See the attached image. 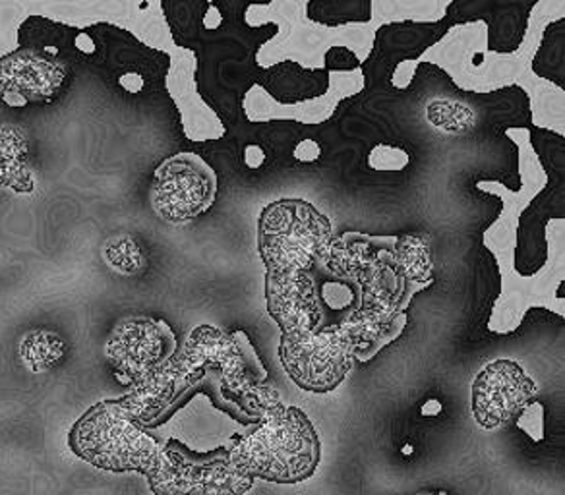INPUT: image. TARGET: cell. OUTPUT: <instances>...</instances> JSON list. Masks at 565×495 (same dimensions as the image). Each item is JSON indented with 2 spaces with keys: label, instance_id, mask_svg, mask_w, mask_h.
<instances>
[{
  "label": "cell",
  "instance_id": "obj_14",
  "mask_svg": "<svg viewBox=\"0 0 565 495\" xmlns=\"http://www.w3.org/2000/svg\"><path fill=\"white\" fill-rule=\"evenodd\" d=\"M74 47L82 51V53H86V55H94L95 51H97L94 37L86 32H79L78 35L74 37Z\"/></svg>",
  "mask_w": 565,
  "mask_h": 495
},
{
  "label": "cell",
  "instance_id": "obj_13",
  "mask_svg": "<svg viewBox=\"0 0 565 495\" xmlns=\"http://www.w3.org/2000/svg\"><path fill=\"white\" fill-rule=\"evenodd\" d=\"M118 86L122 87L128 94H141L146 87V79L141 78L138 72H126L118 78Z\"/></svg>",
  "mask_w": 565,
  "mask_h": 495
},
{
  "label": "cell",
  "instance_id": "obj_11",
  "mask_svg": "<svg viewBox=\"0 0 565 495\" xmlns=\"http://www.w3.org/2000/svg\"><path fill=\"white\" fill-rule=\"evenodd\" d=\"M292 158L300 161V163H315V161L322 158V148L316 140H300L292 150Z\"/></svg>",
  "mask_w": 565,
  "mask_h": 495
},
{
  "label": "cell",
  "instance_id": "obj_18",
  "mask_svg": "<svg viewBox=\"0 0 565 495\" xmlns=\"http://www.w3.org/2000/svg\"><path fill=\"white\" fill-rule=\"evenodd\" d=\"M420 495H446L444 492H436V494H420Z\"/></svg>",
  "mask_w": 565,
  "mask_h": 495
},
{
  "label": "cell",
  "instance_id": "obj_3",
  "mask_svg": "<svg viewBox=\"0 0 565 495\" xmlns=\"http://www.w3.org/2000/svg\"><path fill=\"white\" fill-rule=\"evenodd\" d=\"M148 484L153 495H244L254 480L231 463L227 448L194 453L181 441L169 440L161 445Z\"/></svg>",
  "mask_w": 565,
  "mask_h": 495
},
{
  "label": "cell",
  "instance_id": "obj_6",
  "mask_svg": "<svg viewBox=\"0 0 565 495\" xmlns=\"http://www.w3.org/2000/svg\"><path fill=\"white\" fill-rule=\"evenodd\" d=\"M534 394L533 379L515 362L488 364L472 384V415L482 428L494 430L518 417Z\"/></svg>",
  "mask_w": 565,
  "mask_h": 495
},
{
  "label": "cell",
  "instance_id": "obj_10",
  "mask_svg": "<svg viewBox=\"0 0 565 495\" xmlns=\"http://www.w3.org/2000/svg\"><path fill=\"white\" fill-rule=\"evenodd\" d=\"M518 428L536 443L544 440V407L541 402H531L519 412Z\"/></svg>",
  "mask_w": 565,
  "mask_h": 495
},
{
  "label": "cell",
  "instance_id": "obj_1",
  "mask_svg": "<svg viewBox=\"0 0 565 495\" xmlns=\"http://www.w3.org/2000/svg\"><path fill=\"white\" fill-rule=\"evenodd\" d=\"M231 463L248 478L297 484L320 463V441L299 409H274L256 432L227 449Z\"/></svg>",
  "mask_w": 565,
  "mask_h": 495
},
{
  "label": "cell",
  "instance_id": "obj_16",
  "mask_svg": "<svg viewBox=\"0 0 565 495\" xmlns=\"http://www.w3.org/2000/svg\"><path fill=\"white\" fill-rule=\"evenodd\" d=\"M441 410H444V407H441V402L438 399H428V401L424 402L420 415L426 418L438 417V415H441Z\"/></svg>",
  "mask_w": 565,
  "mask_h": 495
},
{
  "label": "cell",
  "instance_id": "obj_8",
  "mask_svg": "<svg viewBox=\"0 0 565 495\" xmlns=\"http://www.w3.org/2000/svg\"><path fill=\"white\" fill-rule=\"evenodd\" d=\"M64 78V68L33 51L10 56L0 63V97L12 107L41 101L55 95Z\"/></svg>",
  "mask_w": 565,
  "mask_h": 495
},
{
  "label": "cell",
  "instance_id": "obj_15",
  "mask_svg": "<svg viewBox=\"0 0 565 495\" xmlns=\"http://www.w3.org/2000/svg\"><path fill=\"white\" fill-rule=\"evenodd\" d=\"M221 22H223V17H221L220 9L217 7H210L207 9V12H205L204 17V28L205 30H210V32H213V30H217L220 28Z\"/></svg>",
  "mask_w": 565,
  "mask_h": 495
},
{
  "label": "cell",
  "instance_id": "obj_4",
  "mask_svg": "<svg viewBox=\"0 0 565 495\" xmlns=\"http://www.w3.org/2000/svg\"><path fill=\"white\" fill-rule=\"evenodd\" d=\"M215 192L217 179L212 169L194 153H179L156 171L151 204L169 223H186L212 207Z\"/></svg>",
  "mask_w": 565,
  "mask_h": 495
},
{
  "label": "cell",
  "instance_id": "obj_2",
  "mask_svg": "<svg viewBox=\"0 0 565 495\" xmlns=\"http://www.w3.org/2000/svg\"><path fill=\"white\" fill-rule=\"evenodd\" d=\"M72 453L107 472H140L150 476L163 441L118 401L87 410L72 428Z\"/></svg>",
  "mask_w": 565,
  "mask_h": 495
},
{
  "label": "cell",
  "instance_id": "obj_9",
  "mask_svg": "<svg viewBox=\"0 0 565 495\" xmlns=\"http://www.w3.org/2000/svg\"><path fill=\"white\" fill-rule=\"evenodd\" d=\"M411 163V155L403 148L380 143L369 153V166L376 173H399Z\"/></svg>",
  "mask_w": 565,
  "mask_h": 495
},
{
  "label": "cell",
  "instance_id": "obj_7",
  "mask_svg": "<svg viewBox=\"0 0 565 495\" xmlns=\"http://www.w3.org/2000/svg\"><path fill=\"white\" fill-rule=\"evenodd\" d=\"M174 337L163 323L130 322L118 327L107 353L125 376L122 381L146 378L173 354Z\"/></svg>",
  "mask_w": 565,
  "mask_h": 495
},
{
  "label": "cell",
  "instance_id": "obj_12",
  "mask_svg": "<svg viewBox=\"0 0 565 495\" xmlns=\"http://www.w3.org/2000/svg\"><path fill=\"white\" fill-rule=\"evenodd\" d=\"M243 159L244 165L248 166L250 171H258L266 163V151L256 143H250L244 148Z\"/></svg>",
  "mask_w": 565,
  "mask_h": 495
},
{
  "label": "cell",
  "instance_id": "obj_17",
  "mask_svg": "<svg viewBox=\"0 0 565 495\" xmlns=\"http://www.w3.org/2000/svg\"><path fill=\"white\" fill-rule=\"evenodd\" d=\"M401 453L405 456L413 455L415 448H413V445H405V448L401 449Z\"/></svg>",
  "mask_w": 565,
  "mask_h": 495
},
{
  "label": "cell",
  "instance_id": "obj_5",
  "mask_svg": "<svg viewBox=\"0 0 565 495\" xmlns=\"http://www.w3.org/2000/svg\"><path fill=\"white\" fill-rule=\"evenodd\" d=\"M310 205L285 202L271 205L262 220V256L277 271H299L310 266L330 233L323 220L307 233H297L310 213Z\"/></svg>",
  "mask_w": 565,
  "mask_h": 495
}]
</instances>
